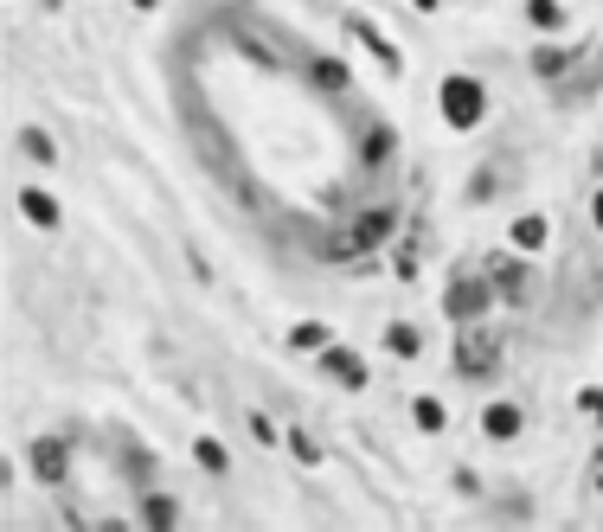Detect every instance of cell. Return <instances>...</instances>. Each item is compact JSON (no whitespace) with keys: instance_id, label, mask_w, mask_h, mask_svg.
I'll use <instances>...</instances> for the list:
<instances>
[{"instance_id":"6da1fadb","label":"cell","mask_w":603,"mask_h":532,"mask_svg":"<svg viewBox=\"0 0 603 532\" xmlns=\"http://www.w3.org/2000/svg\"><path fill=\"white\" fill-rule=\"evenodd\" d=\"M437 116L456 135L481 129V123H488V84H481L475 71H443V77H437Z\"/></svg>"},{"instance_id":"7a4b0ae2","label":"cell","mask_w":603,"mask_h":532,"mask_svg":"<svg viewBox=\"0 0 603 532\" xmlns=\"http://www.w3.org/2000/svg\"><path fill=\"white\" fill-rule=\"evenodd\" d=\"M494 282H488V269L481 276H450V289H443V315L456 321V328H469V321H481L488 308H494Z\"/></svg>"},{"instance_id":"3957f363","label":"cell","mask_w":603,"mask_h":532,"mask_svg":"<svg viewBox=\"0 0 603 532\" xmlns=\"http://www.w3.org/2000/svg\"><path fill=\"white\" fill-rule=\"evenodd\" d=\"M315 366H322V379L340 385V392H366V379H373V372H366V359H360L353 346H340V340H328V346L315 353Z\"/></svg>"},{"instance_id":"277c9868","label":"cell","mask_w":603,"mask_h":532,"mask_svg":"<svg viewBox=\"0 0 603 532\" xmlns=\"http://www.w3.org/2000/svg\"><path fill=\"white\" fill-rule=\"evenodd\" d=\"M26 468H33V481H46V487H65V481H71L65 436H33V443H26Z\"/></svg>"},{"instance_id":"5b68a950","label":"cell","mask_w":603,"mask_h":532,"mask_svg":"<svg viewBox=\"0 0 603 532\" xmlns=\"http://www.w3.org/2000/svg\"><path fill=\"white\" fill-rule=\"evenodd\" d=\"M520 430H527V410H520L514 398H488L481 404V436H488V443H514Z\"/></svg>"},{"instance_id":"8992f818","label":"cell","mask_w":603,"mask_h":532,"mask_svg":"<svg viewBox=\"0 0 603 532\" xmlns=\"http://www.w3.org/2000/svg\"><path fill=\"white\" fill-rule=\"evenodd\" d=\"M20 218H26V225H33V231H59V225H65V205L52 200V193H46V187H20Z\"/></svg>"},{"instance_id":"52a82bcc","label":"cell","mask_w":603,"mask_h":532,"mask_svg":"<svg viewBox=\"0 0 603 532\" xmlns=\"http://www.w3.org/2000/svg\"><path fill=\"white\" fill-rule=\"evenodd\" d=\"M507 244H514L520 257H539V251L552 244V218H545V212H520V218L507 225Z\"/></svg>"},{"instance_id":"ba28073f","label":"cell","mask_w":603,"mask_h":532,"mask_svg":"<svg viewBox=\"0 0 603 532\" xmlns=\"http://www.w3.org/2000/svg\"><path fill=\"white\" fill-rule=\"evenodd\" d=\"M456 366H463L469 379H481V372H494V340L481 333V321H469V328H463V346H456Z\"/></svg>"},{"instance_id":"9c48e42d","label":"cell","mask_w":603,"mask_h":532,"mask_svg":"<svg viewBox=\"0 0 603 532\" xmlns=\"http://www.w3.org/2000/svg\"><path fill=\"white\" fill-rule=\"evenodd\" d=\"M488 282H494L501 295H514V302H520V295H527V264H520V251H501V257L488 264Z\"/></svg>"},{"instance_id":"30bf717a","label":"cell","mask_w":603,"mask_h":532,"mask_svg":"<svg viewBox=\"0 0 603 532\" xmlns=\"http://www.w3.org/2000/svg\"><path fill=\"white\" fill-rule=\"evenodd\" d=\"M411 423H417L424 436H443V430H450V404L430 398V392H417V398H411Z\"/></svg>"},{"instance_id":"8fae6325","label":"cell","mask_w":603,"mask_h":532,"mask_svg":"<svg viewBox=\"0 0 603 532\" xmlns=\"http://www.w3.org/2000/svg\"><path fill=\"white\" fill-rule=\"evenodd\" d=\"M20 154H26L33 167H59V141L39 129V123H26V129H20Z\"/></svg>"},{"instance_id":"7c38bea8","label":"cell","mask_w":603,"mask_h":532,"mask_svg":"<svg viewBox=\"0 0 603 532\" xmlns=\"http://www.w3.org/2000/svg\"><path fill=\"white\" fill-rule=\"evenodd\" d=\"M282 340H289L296 353H322V346L335 340V328H328V321H315V315H302V321H296V328L282 333Z\"/></svg>"},{"instance_id":"4fadbf2b","label":"cell","mask_w":603,"mask_h":532,"mask_svg":"<svg viewBox=\"0 0 603 532\" xmlns=\"http://www.w3.org/2000/svg\"><path fill=\"white\" fill-rule=\"evenodd\" d=\"M141 520H148V527H161V532H174V527H180V501L148 487V494H141Z\"/></svg>"},{"instance_id":"5bb4252c","label":"cell","mask_w":603,"mask_h":532,"mask_svg":"<svg viewBox=\"0 0 603 532\" xmlns=\"http://www.w3.org/2000/svg\"><path fill=\"white\" fill-rule=\"evenodd\" d=\"M353 39H360V46H366V52H373V59H379V65H386V77H399V46H392V39H379V33H373V26H366V20H353Z\"/></svg>"},{"instance_id":"9a60e30c","label":"cell","mask_w":603,"mask_h":532,"mask_svg":"<svg viewBox=\"0 0 603 532\" xmlns=\"http://www.w3.org/2000/svg\"><path fill=\"white\" fill-rule=\"evenodd\" d=\"M392 161V129L386 123H366V135H360V167H386Z\"/></svg>"},{"instance_id":"2e32d148","label":"cell","mask_w":603,"mask_h":532,"mask_svg":"<svg viewBox=\"0 0 603 532\" xmlns=\"http://www.w3.org/2000/svg\"><path fill=\"white\" fill-rule=\"evenodd\" d=\"M386 353L392 359H417L424 353V333L411 328V321H386Z\"/></svg>"},{"instance_id":"e0dca14e","label":"cell","mask_w":603,"mask_h":532,"mask_svg":"<svg viewBox=\"0 0 603 532\" xmlns=\"http://www.w3.org/2000/svg\"><path fill=\"white\" fill-rule=\"evenodd\" d=\"M193 463H200L205 474H231V449H225L218 436H193Z\"/></svg>"},{"instance_id":"ac0fdd59","label":"cell","mask_w":603,"mask_h":532,"mask_svg":"<svg viewBox=\"0 0 603 532\" xmlns=\"http://www.w3.org/2000/svg\"><path fill=\"white\" fill-rule=\"evenodd\" d=\"M527 20H533V33H558L565 26V7L558 0H527Z\"/></svg>"},{"instance_id":"d6986e66","label":"cell","mask_w":603,"mask_h":532,"mask_svg":"<svg viewBox=\"0 0 603 532\" xmlns=\"http://www.w3.org/2000/svg\"><path fill=\"white\" fill-rule=\"evenodd\" d=\"M565 65H571V52H565V46H539V52H533V77H558Z\"/></svg>"},{"instance_id":"ffe728a7","label":"cell","mask_w":603,"mask_h":532,"mask_svg":"<svg viewBox=\"0 0 603 532\" xmlns=\"http://www.w3.org/2000/svg\"><path fill=\"white\" fill-rule=\"evenodd\" d=\"M244 423H251V436H257V443H264V449H276V443H289V430H276V423H269L264 410H251V417H244Z\"/></svg>"},{"instance_id":"44dd1931","label":"cell","mask_w":603,"mask_h":532,"mask_svg":"<svg viewBox=\"0 0 603 532\" xmlns=\"http://www.w3.org/2000/svg\"><path fill=\"white\" fill-rule=\"evenodd\" d=\"M289 449H296V463H322V443H315V436H309V430H289Z\"/></svg>"},{"instance_id":"7402d4cb","label":"cell","mask_w":603,"mask_h":532,"mask_svg":"<svg viewBox=\"0 0 603 532\" xmlns=\"http://www.w3.org/2000/svg\"><path fill=\"white\" fill-rule=\"evenodd\" d=\"M578 410H585V417L603 430V385H585V392H578Z\"/></svg>"},{"instance_id":"603a6c76","label":"cell","mask_w":603,"mask_h":532,"mask_svg":"<svg viewBox=\"0 0 603 532\" xmlns=\"http://www.w3.org/2000/svg\"><path fill=\"white\" fill-rule=\"evenodd\" d=\"M591 225H598V231H603V187H598V193H591Z\"/></svg>"},{"instance_id":"cb8c5ba5","label":"cell","mask_w":603,"mask_h":532,"mask_svg":"<svg viewBox=\"0 0 603 532\" xmlns=\"http://www.w3.org/2000/svg\"><path fill=\"white\" fill-rule=\"evenodd\" d=\"M135 13H154V7H161V0H129Z\"/></svg>"},{"instance_id":"d4e9b609","label":"cell","mask_w":603,"mask_h":532,"mask_svg":"<svg viewBox=\"0 0 603 532\" xmlns=\"http://www.w3.org/2000/svg\"><path fill=\"white\" fill-rule=\"evenodd\" d=\"M411 7H417V13H430V7H437V0H411Z\"/></svg>"}]
</instances>
